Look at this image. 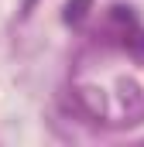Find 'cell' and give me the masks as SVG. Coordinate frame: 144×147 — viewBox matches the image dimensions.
Instances as JSON below:
<instances>
[{"instance_id": "1", "label": "cell", "mask_w": 144, "mask_h": 147, "mask_svg": "<svg viewBox=\"0 0 144 147\" xmlns=\"http://www.w3.org/2000/svg\"><path fill=\"white\" fill-rule=\"evenodd\" d=\"M86 3H89V0H75V3H69V10H65V21H82V14H86L82 7H86Z\"/></svg>"}]
</instances>
